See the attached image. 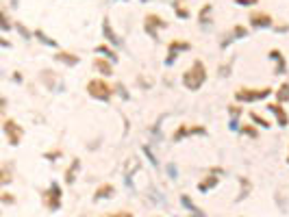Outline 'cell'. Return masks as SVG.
Segmentation results:
<instances>
[{
  "mask_svg": "<svg viewBox=\"0 0 289 217\" xmlns=\"http://www.w3.org/2000/svg\"><path fill=\"white\" fill-rule=\"evenodd\" d=\"M78 172H81V159H72L70 167L65 169V182H68V185H74Z\"/></svg>",
  "mask_w": 289,
  "mask_h": 217,
  "instance_id": "19",
  "label": "cell"
},
{
  "mask_svg": "<svg viewBox=\"0 0 289 217\" xmlns=\"http://www.w3.org/2000/svg\"><path fill=\"white\" fill-rule=\"evenodd\" d=\"M3 135L9 146H20L22 143V137H24V128L20 126V124L16 120H11V117H5L3 120Z\"/></svg>",
  "mask_w": 289,
  "mask_h": 217,
  "instance_id": "5",
  "label": "cell"
},
{
  "mask_svg": "<svg viewBox=\"0 0 289 217\" xmlns=\"http://www.w3.org/2000/svg\"><path fill=\"white\" fill-rule=\"evenodd\" d=\"M287 163H289V156H287Z\"/></svg>",
  "mask_w": 289,
  "mask_h": 217,
  "instance_id": "46",
  "label": "cell"
},
{
  "mask_svg": "<svg viewBox=\"0 0 289 217\" xmlns=\"http://www.w3.org/2000/svg\"><path fill=\"white\" fill-rule=\"evenodd\" d=\"M250 120L254 122V126H261V128H265V130H270V128H272V124L267 122L261 113H257V111H250Z\"/></svg>",
  "mask_w": 289,
  "mask_h": 217,
  "instance_id": "26",
  "label": "cell"
},
{
  "mask_svg": "<svg viewBox=\"0 0 289 217\" xmlns=\"http://www.w3.org/2000/svg\"><path fill=\"white\" fill-rule=\"evenodd\" d=\"M250 191H252V182H250V178L241 176V178H239V193H237V198H235V202L246 200L248 195H250Z\"/></svg>",
  "mask_w": 289,
  "mask_h": 217,
  "instance_id": "20",
  "label": "cell"
},
{
  "mask_svg": "<svg viewBox=\"0 0 289 217\" xmlns=\"http://www.w3.org/2000/svg\"><path fill=\"white\" fill-rule=\"evenodd\" d=\"M115 195V187L111 182H102L100 187L94 191V202H102V200H109Z\"/></svg>",
  "mask_w": 289,
  "mask_h": 217,
  "instance_id": "17",
  "label": "cell"
},
{
  "mask_svg": "<svg viewBox=\"0 0 289 217\" xmlns=\"http://www.w3.org/2000/svg\"><path fill=\"white\" fill-rule=\"evenodd\" d=\"M205 83H207V68L200 59H196V61L183 72V87L187 91H198Z\"/></svg>",
  "mask_w": 289,
  "mask_h": 217,
  "instance_id": "1",
  "label": "cell"
},
{
  "mask_svg": "<svg viewBox=\"0 0 289 217\" xmlns=\"http://www.w3.org/2000/svg\"><path fill=\"white\" fill-rule=\"evenodd\" d=\"M270 113L276 117V122H278V126L280 128H287V124H289V115H287V111L283 109V104H278V102H272V104H267L265 107Z\"/></svg>",
  "mask_w": 289,
  "mask_h": 217,
  "instance_id": "13",
  "label": "cell"
},
{
  "mask_svg": "<svg viewBox=\"0 0 289 217\" xmlns=\"http://www.w3.org/2000/svg\"><path fill=\"white\" fill-rule=\"evenodd\" d=\"M239 133L244 135V137H250V139H257V137H259V130H257L254 124H241Z\"/></svg>",
  "mask_w": 289,
  "mask_h": 217,
  "instance_id": "27",
  "label": "cell"
},
{
  "mask_svg": "<svg viewBox=\"0 0 289 217\" xmlns=\"http://www.w3.org/2000/svg\"><path fill=\"white\" fill-rule=\"evenodd\" d=\"M187 50H192V44L189 42H183V39H172V42L168 44V57H166V65L170 68L174 61H176V57H179V52H187Z\"/></svg>",
  "mask_w": 289,
  "mask_h": 217,
  "instance_id": "9",
  "label": "cell"
},
{
  "mask_svg": "<svg viewBox=\"0 0 289 217\" xmlns=\"http://www.w3.org/2000/svg\"><path fill=\"white\" fill-rule=\"evenodd\" d=\"M0 16H3V22H0V29H3L5 33L13 29L11 24V18H9V11H7V7H3V11H0Z\"/></svg>",
  "mask_w": 289,
  "mask_h": 217,
  "instance_id": "28",
  "label": "cell"
},
{
  "mask_svg": "<svg viewBox=\"0 0 289 217\" xmlns=\"http://www.w3.org/2000/svg\"><path fill=\"white\" fill-rule=\"evenodd\" d=\"M115 94H120L124 100H128V94H126V87H124V85H115Z\"/></svg>",
  "mask_w": 289,
  "mask_h": 217,
  "instance_id": "37",
  "label": "cell"
},
{
  "mask_svg": "<svg viewBox=\"0 0 289 217\" xmlns=\"http://www.w3.org/2000/svg\"><path fill=\"white\" fill-rule=\"evenodd\" d=\"M87 94L94 98V100H100V102H111V98L115 94V87L104 81V78H91L87 83Z\"/></svg>",
  "mask_w": 289,
  "mask_h": 217,
  "instance_id": "3",
  "label": "cell"
},
{
  "mask_svg": "<svg viewBox=\"0 0 289 217\" xmlns=\"http://www.w3.org/2000/svg\"><path fill=\"white\" fill-rule=\"evenodd\" d=\"M13 81H16V83H22V74H20V72H16V76H13Z\"/></svg>",
  "mask_w": 289,
  "mask_h": 217,
  "instance_id": "42",
  "label": "cell"
},
{
  "mask_svg": "<svg viewBox=\"0 0 289 217\" xmlns=\"http://www.w3.org/2000/svg\"><path fill=\"white\" fill-rule=\"evenodd\" d=\"M228 113H231V120H239V115L244 113V109L237 107V104H231V107H228Z\"/></svg>",
  "mask_w": 289,
  "mask_h": 217,
  "instance_id": "33",
  "label": "cell"
},
{
  "mask_svg": "<svg viewBox=\"0 0 289 217\" xmlns=\"http://www.w3.org/2000/svg\"><path fill=\"white\" fill-rule=\"evenodd\" d=\"M11 180H13L11 163H5V165L0 167V185H3V187H7V185H11Z\"/></svg>",
  "mask_w": 289,
  "mask_h": 217,
  "instance_id": "25",
  "label": "cell"
},
{
  "mask_svg": "<svg viewBox=\"0 0 289 217\" xmlns=\"http://www.w3.org/2000/svg\"><path fill=\"white\" fill-rule=\"evenodd\" d=\"M42 204H44L46 211H50V213H57L59 208H61L63 191H61V187H59V182H50V185L42 191Z\"/></svg>",
  "mask_w": 289,
  "mask_h": 217,
  "instance_id": "2",
  "label": "cell"
},
{
  "mask_svg": "<svg viewBox=\"0 0 289 217\" xmlns=\"http://www.w3.org/2000/svg\"><path fill=\"white\" fill-rule=\"evenodd\" d=\"M102 35H104V39H107V44L113 46V48H117V46L124 44V39L113 31V26H111V20H109V18L102 20Z\"/></svg>",
  "mask_w": 289,
  "mask_h": 217,
  "instance_id": "12",
  "label": "cell"
},
{
  "mask_svg": "<svg viewBox=\"0 0 289 217\" xmlns=\"http://www.w3.org/2000/svg\"><path fill=\"white\" fill-rule=\"evenodd\" d=\"M143 152H146V156L150 159V163H153V165H159V161H157V156L153 154V150H150L148 146H143Z\"/></svg>",
  "mask_w": 289,
  "mask_h": 217,
  "instance_id": "35",
  "label": "cell"
},
{
  "mask_svg": "<svg viewBox=\"0 0 289 217\" xmlns=\"http://www.w3.org/2000/svg\"><path fill=\"white\" fill-rule=\"evenodd\" d=\"M0 202H3V204H7V206H11V204H16V198H13V193L3 191V193H0Z\"/></svg>",
  "mask_w": 289,
  "mask_h": 217,
  "instance_id": "32",
  "label": "cell"
},
{
  "mask_svg": "<svg viewBox=\"0 0 289 217\" xmlns=\"http://www.w3.org/2000/svg\"><path fill=\"white\" fill-rule=\"evenodd\" d=\"M94 70L102 76H113V61H109V59H104V57H96Z\"/></svg>",
  "mask_w": 289,
  "mask_h": 217,
  "instance_id": "16",
  "label": "cell"
},
{
  "mask_svg": "<svg viewBox=\"0 0 289 217\" xmlns=\"http://www.w3.org/2000/svg\"><path fill=\"white\" fill-rule=\"evenodd\" d=\"M104 217H135L130 211H113V213H109V215H104Z\"/></svg>",
  "mask_w": 289,
  "mask_h": 217,
  "instance_id": "36",
  "label": "cell"
},
{
  "mask_svg": "<svg viewBox=\"0 0 289 217\" xmlns=\"http://www.w3.org/2000/svg\"><path fill=\"white\" fill-rule=\"evenodd\" d=\"M272 29L276 31V33H287V31H289V26H287V24H276V26H272Z\"/></svg>",
  "mask_w": 289,
  "mask_h": 217,
  "instance_id": "40",
  "label": "cell"
},
{
  "mask_svg": "<svg viewBox=\"0 0 289 217\" xmlns=\"http://www.w3.org/2000/svg\"><path fill=\"white\" fill-rule=\"evenodd\" d=\"M61 156V150H52V152H44V159L46 161H55V159H59Z\"/></svg>",
  "mask_w": 289,
  "mask_h": 217,
  "instance_id": "34",
  "label": "cell"
},
{
  "mask_svg": "<svg viewBox=\"0 0 289 217\" xmlns=\"http://www.w3.org/2000/svg\"><path fill=\"white\" fill-rule=\"evenodd\" d=\"M170 22H166L161 16H157V13H148L146 18H143V31H146V35L150 39H159V33L163 29H168Z\"/></svg>",
  "mask_w": 289,
  "mask_h": 217,
  "instance_id": "6",
  "label": "cell"
},
{
  "mask_svg": "<svg viewBox=\"0 0 289 217\" xmlns=\"http://www.w3.org/2000/svg\"><path fill=\"white\" fill-rule=\"evenodd\" d=\"M20 5V0H11V7H18Z\"/></svg>",
  "mask_w": 289,
  "mask_h": 217,
  "instance_id": "44",
  "label": "cell"
},
{
  "mask_svg": "<svg viewBox=\"0 0 289 217\" xmlns=\"http://www.w3.org/2000/svg\"><path fill=\"white\" fill-rule=\"evenodd\" d=\"M0 44H3V46H5V48H9V46H11V44H9V39H5V37H3V39H0Z\"/></svg>",
  "mask_w": 289,
  "mask_h": 217,
  "instance_id": "43",
  "label": "cell"
},
{
  "mask_svg": "<svg viewBox=\"0 0 289 217\" xmlns=\"http://www.w3.org/2000/svg\"><path fill=\"white\" fill-rule=\"evenodd\" d=\"M141 3H148V0H141Z\"/></svg>",
  "mask_w": 289,
  "mask_h": 217,
  "instance_id": "45",
  "label": "cell"
},
{
  "mask_svg": "<svg viewBox=\"0 0 289 217\" xmlns=\"http://www.w3.org/2000/svg\"><path fill=\"white\" fill-rule=\"evenodd\" d=\"M157 217H161V215H157Z\"/></svg>",
  "mask_w": 289,
  "mask_h": 217,
  "instance_id": "47",
  "label": "cell"
},
{
  "mask_svg": "<svg viewBox=\"0 0 289 217\" xmlns=\"http://www.w3.org/2000/svg\"><path fill=\"white\" fill-rule=\"evenodd\" d=\"M274 94L272 87H261V89H252V87H239L235 91V100L246 104V102H261L265 98H270Z\"/></svg>",
  "mask_w": 289,
  "mask_h": 217,
  "instance_id": "4",
  "label": "cell"
},
{
  "mask_svg": "<svg viewBox=\"0 0 289 217\" xmlns=\"http://www.w3.org/2000/svg\"><path fill=\"white\" fill-rule=\"evenodd\" d=\"M55 61L68 65V68H74V65L81 63V57H76L74 52H68V50H59L55 52Z\"/></svg>",
  "mask_w": 289,
  "mask_h": 217,
  "instance_id": "15",
  "label": "cell"
},
{
  "mask_svg": "<svg viewBox=\"0 0 289 217\" xmlns=\"http://www.w3.org/2000/svg\"><path fill=\"white\" fill-rule=\"evenodd\" d=\"M228 72H231V65H222V68H220V76H228Z\"/></svg>",
  "mask_w": 289,
  "mask_h": 217,
  "instance_id": "41",
  "label": "cell"
},
{
  "mask_svg": "<svg viewBox=\"0 0 289 217\" xmlns=\"http://www.w3.org/2000/svg\"><path fill=\"white\" fill-rule=\"evenodd\" d=\"M220 176H224V169H222V167H211L205 178L198 180V191L200 193H207V191H211V189H215V187L220 185V180H222Z\"/></svg>",
  "mask_w": 289,
  "mask_h": 217,
  "instance_id": "8",
  "label": "cell"
},
{
  "mask_svg": "<svg viewBox=\"0 0 289 217\" xmlns=\"http://www.w3.org/2000/svg\"><path fill=\"white\" fill-rule=\"evenodd\" d=\"M270 59L274 63H276V68H274V74H285L287 72V61H285V55L280 50H276V48H272L270 50Z\"/></svg>",
  "mask_w": 289,
  "mask_h": 217,
  "instance_id": "18",
  "label": "cell"
},
{
  "mask_svg": "<svg viewBox=\"0 0 289 217\" xmlns=\"http://www.w3.org/2000/svg\"><path fill=\"white\" fill-rule=\"evenodd\" d=\"M248 22H250V26H252V29H257V31L272 29V26H274L272 16H270V13H265V11H252L250 16H248Z\"/></svg>",
  "mask_w": 289,
  "mask_h": 217,
  "instance_id": "10",
  "label": "cell"
},
{
  "mask_svg": "<svg viewBox=\"0 0 289 217\" xmlns=\"http://www.w3.org/2000/svg\"><path fill=\"white\" fill-rule=\"evenodd\" d=\"M174 13H176V18H181V20H187L192 13H189V9L183 3H174Z\"/></svg>",
  "mask_w": 289,
  "mask_h": 217,
  "instance_id": "29",
  "label": "cell"
},
{
  "mask_svg": "<svg viewBox=\"0 0 289 217\" xmlns=\"http://www.w3.org/2000/svg\"><path fill=\"white\" fill-rule=\"evenodd\" d=\"M33 37H35L37 42H42L44 46H50V48H57V39L48 37V35H46V33H44L42 29H35V31H33Z\"/></svg>",
  "mask_w": 289,
  "mask_h": 217,
  "instance_id": "24",
  "label": "cell"
},
{
  "mask_svg": "<svg viewBox=\"0 0 289 217\" xmlns=\"http://www.w3.org/2000/svg\"><path fill=\"white\" fill-rule=\"evenodd\" d=\"M274 96H276V102H278V104L289 102V83H287V81H285V83H280V85H278V89L274 91Z\"/></svg>",
  "mask_w": 289,
  "mask_h": 217,
  "instance_id": "23",
  "label": "cell"
},
{
  "mask_svg": "<svg viewBox=\"0 0 289 217\" xmlns=\"http://www.w3.org/2000/svg\"><path fill=\"white\" fill-rule=\"evenodd\" d=\"M168 174L172 176V178H176V176H179V169H176V165H172V163H170V165H168Z\"/></svg>",
  "mask_w": 289,
  "mask_h": 217,
  "instance_id": "39",
  "label": "cell"
},
{
  "mask_svg": "<svg viewBox=\"0 0 289 217\" xmlns=\"http://www.w3.org/2000/svg\"><path fill=\"white\" fill-rule=\"evenodd\" d=\"M248 37V29L244 24H235L231 31L224 35V39L220 42V48H226V46H231L233 42H237V39H246Z\"/></svg>",
  "mask_w": 289,
  "mask_h": 217,
  "instance_id": "11",
  "label": "cell"
},
{
  "mask_svg": "<svg viewBox=\"0 0 289 217\" xmlns=\"http://www.w3.org/2000/svg\"><path fill=\"white\" fill-rule=\"evenodd\" d=\"M257 3H259V0H235V5H239V7H252Z\"/></svg>",
  "mask_w": 289,
  "mask_h": 217,
  "instance_id": "38",
  "label": "cell"
},
{
  "mask_svg": "<svg viewBox=\"0 0 289 217\" xmlns=\"http://www.w3.org/2000/svg\"><path fill=\"white\" fill-rule=\"evenodd\" d=\"M181 204H183V206H185V208H187V211H189V213H194V211H196V208H198V206H196V204H194V202H192V200H189V195H185V193H183V195H181Z\"/></svg>",
  "mask_w": 289,
  "mask_h": 217,
  "instance_id": "31",
  "label": "cell"
},
{
  "mask_svg": "<svg viewBox=\"0 0 289 217\" xmlns=\"http://www.w3.org/2000/svg\"><path fill=\"white\" fill-rule=\"evenodd\" d=\"M139 165H141V161L137 159V156H128L126 161H124V178H126V185L130 187V178H133V174L139 169Z\"/></svg>",
  "mask_w": 289,
  "mask_h": 217,
  "instance_id": "14",
  "label": "cell"
},
{
  "mask_svg": "<svg viewBox=\"0 0 289 217\" xmlns=\"http://www.w3.org/2000/svg\"><path fill=\"white\" fill-rule=\"evenodd\" d=\"M16 31L20 33V35H22V39H26V42H29V39L33 37V33H31L29 29H26V26H24L22 22H18V24H16Z\"/></svg>",
  "mask_w": 289,
  "mask_h": 217,
  "instance_id": "30",
  "label": "cell"
},
{
  "mask_svg": "<svg viewBox=\"0 0 289 217\" xmlns=\"http://www.w3.org/2000/svg\"><path fill=\"white\" fill-rule=\"evenodd\" d=\"M211 13H213V5H211V3L202 5L200 11H198V24H200V26H207L209 22H211Z\"/></svg>",
  "mask_w": 289,
  "mask_h": 217,
  "instance_id": "21",
  "label": "cell"
},
{
  "mask_svg": "<svg viewBox=\"0 0 289 217\" xmlns=\"http://www.w3.org/2000/svg\"><path fill=\"white\" fill-rule=\"evenodd\" d=\"M96 52H98V55H102L104 59H109V61H120V57H117V52L113 50V48H111V46L109 44H100V46H96Z\"/></svg>",
  "mask_w": 289,
  "mask_h": 217,
  "instance_id": "22",
  "label": "cell"
},
{
  "mask_svg": "<svg viewBox=\"0 0 289 217\" xmlns=\"http://www.w3.org/2000/svg\"><path fill=\"white\" fill-rule=\"evenodd\" d=\"M194 135L205 137V135H207V128L202 126V124H181V126L172 133V141L179 143V141L187 139V137H194Z\"/></svg>",
  "mask_w": 289,
  "mask_h": 217,
  "instance_id": "7",
  "label": "cell"
}]
</instances>
